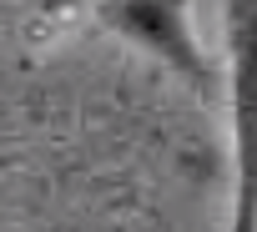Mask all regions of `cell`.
<instances>
[{
  "mask_svg": "<svg viewBox=\"0 0 257 232\" xmlns=\"http://www.w3.org/2000/svg\"><path fill=\"white\" fill-rule=\"evenodd\" d=\"M227 116H232V202L227 232H257V6L222 11Z\"/></svg>",
  "mask_w": 257,
  "mask_h": 232,
  "instance_id": "cell-1",
  "label": "cell"
},
{
  "mask_svg": "<svg viewBox=\"0 0 257 232\" xmlns=\"http://www.w3.org/2000/svg\"><path fill=\"white\" fill-rule=\"evenodd\" d=\"M91 16L106 31L126 36L137 51H147L152 61H162L197 96H217V66L207 61V51L197 41L192 11H182V6H96Z\"/></svg>",
  "mask_w": 257,
  "mask_h": 232,
  "instance_id": "cell-2",
  "label": "cell"
},
{
  "mask_svg": "<svg viewBox=\"0 0 257 232\" xmlns=\"http://www.w3.org/2000/svg\"><path fill=\"white\" fill-rule=\"evenodd\" d=\"M0 16H6V11H0Z\"/></svg>",
  "mask_w": 257,
  "mask_h": 232,
  "instance_id": "cell-3",
  "label": "cell"
}]
</instances>
